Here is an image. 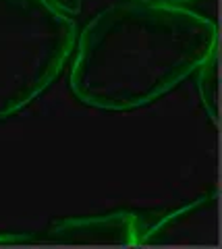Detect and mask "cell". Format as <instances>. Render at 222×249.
<instances>
[{"mask_svg":"<svg viewBox=\"0 0 222 249\" xmlns=\"http://www.w3.org/2000/svg\"><path fill=\"white\" fill-rule=\"evenodd\" d=\"M141 224L131 212H110L98 216L67 218L48 227L32 245H110L137 247Z\"/></svg>","mask_w":222,"mask_h":249,"instance_id":"277c9868","label":"cell"},{"mask_svg":"<svg viewBox=\"0 0 222 249\" xmlns=\"http://www.w3.org/2000/svg\"><path fill=\"white\" fill-rule=\"evenodd\" d=\"M216 50L210 17L185 6L117 2L79 34L71 91L98 110H135L181 85Z\"/></svg>","mask_w":222,"mask_h":249,"instance_id":"6da1fadb","label":"cell"},{"mask_svg":"<svg viewBox=\"0 0 222 249\" xmlns=\"http://www.w3.org/2000/svg\"><path fill=\"white\" fill-rule=\"evenodd\" d=\"M0 245H32V237L27 235H6L0 232Z\"/></svg>","mask_w":222,"mask_h":249,"instance_id":"52a82bcc","label":"cell"},{"mask_svg":"<svg viewBox=\"0 0 222 249\" xmlns=\"http://www.w3.org/2000/svg\"><path fill=\"white\" fill-rule=\"evenodd\" d=\"M200 77H197V91H200V100L205 114L210 121L218 127L220 123V54L218 50L212 52V56L197 69Z\"/></svg>","mask_w":222,"mask_h":249,"instance_id":"5b68a950","label":"cell"},{"mask_svg":"<svg viewBox=\"0 0 222 249\" xmlns=\"http://www.w3.org/2000/svg\"><path fill=\"white\" fill-rule=\"evenodd\" d=\"M137 2H148V4H164V6H183L193 0H137Z\"/></svg>","mask_w":222,"mask_h":249,"instance_id":"ba28073f","label":"cell"},{"mask_svg":"<svg viewBox=\"0 0 222 249\" xmlns=\"http://www.w3.org/2000/svg\"><path fill=\"white\" fill-rule=\"evenodd\" d=\"M73 19L48 0H0V121L37 100L75 46Z\"/></svg>","mask_w":222,"mask_h":249,"instance_id":"7a4b0ae2","label":"cell"},{"mask_svg":"<svg viewBox=\"0 0 222 249\" xmlns=\"http://www.w3.org/2000/svg\"><path fill=\"white\" fill-rule=\"evenodd\" d=\"M48 2H52L58 11H63L68 17H75V15L83 13V9H85L91 0H48Z\"/></svg>","mask_w":222,"mask_h":249,"instance_id":"8992f818","label":"cell"},{"mask_svg":"<svg viewBox=\"0 0 222 249\" xmlns=\"http://www.w3.org/2000/svg\"><path fill=\"white\" fill-rule=\"evenodd\" d=\"M220 193L212 191L160 218L141 232V247L212 245L220 243Z\"/></svg>","mask_w":222,"mask_h":249,"instance_id":"3957f363","label":"cell"}]
</instances>
